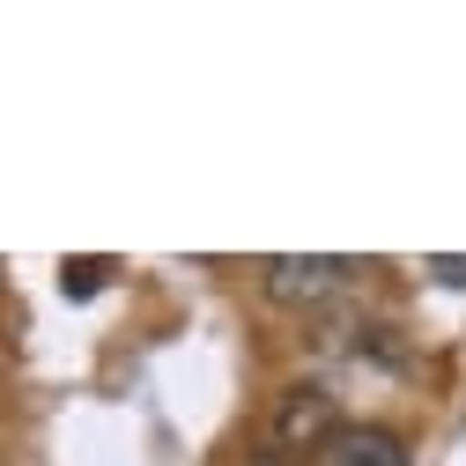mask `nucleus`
I'll return each mask as SVG.
<instances>
[{
  "instance_id": "1",
  "label": "nucleus",
  "mask_w": 466,
  "mask_h": 466,
  "mask_svg": "<svg viewBox=\"0 0 466 466\" xmlns=\"http://www.w3.org/2000/svg\"><path fill=\"white\" fill-rule=\"evenodd\" d=\"M348 274H356V259H333V252H274V259L259 267L267 297H274L281 311H319L326 297L348 289Z\"/></svg>"
},
{
  "instance_id": "2",
  "label": "nucleus",
  "mask_w": 466,
  "mask_h": 466,
  "mask_svg": "<svg viewBox=\"0 0 466 466\" xmlns=\"http://www.w3.org/2000/svg\"><path fill=\"white\" fill-rule=\"evenodd\" d=\"M340 437V407L326 385H289L281 407H274V451L289 459H304V451H326Z\"/></svg>"
},
{
  "instance_id": "3",
  "label": "nucleus",
  "mask_w": 466,
  "mask_h": 466,
  "mask_svg": "<svg viewBox=\"0 0 466 466\" xmlns=\"http://www.w3.org/2000/svg\"><path fill=\"white\" fill-rule=\"evenodd\" d=\"M319 466H407V451H400L392 430H340L319 451Z\"/></svg>"
},
{
  "instance_id": "4",
  "label": "nucleus",
  "mask_w": 466,
  "mask_h": 466,
  "mask_svg": "<svg viewBox=\"0 0 466 466\" xmlns=\"http://www.w3.org/2000/svg\"><path fill=\"white\" fill-rule=\"evenodd\" d=\"M96 281H104V259H67V267H60V289H67V297H96Z\"/></svg>"
},
{
  "instance_id": "5",
  "label": "nucleus",
  "mask_w": 466,
  "mask_h": 466,
  "mask_svg": "<svg viewBox=\"0 0 466 466\" xmlns=\"http://www.w3.org/2000/svg\"><path fill=\"white\" fill-rule=\"evenodd\" d=\"M437 281H451V289H459V281H466V259H437Z\"/></svg>"
}]
</instances>
